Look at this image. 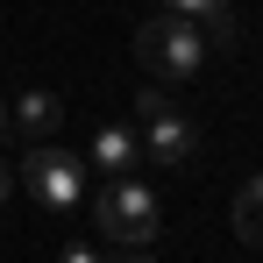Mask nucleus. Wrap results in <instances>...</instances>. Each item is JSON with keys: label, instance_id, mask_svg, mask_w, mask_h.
Returning a JSON list of instances; mask_svg holds the SVG:
<instances>
[{"label": "nucleus", "instance_id": "nucleus-1", "mask_svg": "<svg viewBox=\"0 0 263 263\" xmlns=\"http://www.w3.org/2000/svg\"><path fill=\"white\" fill-rule=\"evenodd\" d=\"M135 64H142L149 79H164V86H185V79L206 64V29H199L192 14L164 7V14H149V22L135 29Z\"/></svg>", "mask_w": 263, "mask_h": 263}, {"label": "nucleus", "instance_id": "nucleus-2", "mask_svg": "<svg viewBox=\"0 0 263 263\" xmlns=\"http://www.w3.org/2000/svg\"><path fill=\"white\" fill-rule=\"evenodd\" d=\"M135 121H142V157H157V164H171V171H185L192 157H199V121L178 107V92L164 86H142L135 92Z\"/></svg>", "mask_w": 263, "mask_h": 263}, {"label": "nucleus", "instance_id": "nucleus-3", "mask_svg": "<svg viewBox=\"0 0 263 263\" xmlns=\"http://www.w3.org/2000/svg\"><path fill=\"white\" fill-rule=\"evenodd\" d=\"M92 228H100L114 249H149V242H157V228H164V206H157V192H149V185H135V178L121 171L100 199H92Z\"/></svg>", "mask_w": 263, "mask_h": 263}, {"label": "nucleus", "instance_id": "nucleus-4", "mask_svg": "<svg viewBox=\"0 0 263 263\" xmlns=\"http://www.w3.org/2000/svg\"><path fill=\"white\" fill-rule=\"evenodd\" d=\"M14 185H29L43 214H79V199H86V157L50 149V142H29V157H22Z\"/></svg>", "mask_w": 263, "mask_h": 263}, {"label": "nucleus", "instance_id": "nucleus-5", "mask_svg": "<svg viewBox=\"0 0 263 263\" xmlns=\"http://www.w3.org/2000/svg\"><path fill=\"white\" fill-rule=\"evenodd\" d=\"M57 121H64V100H57V92H22V100L7 107V128L22 135V142H43Z\"/></svg>", "mask_w": 263, "mask_h": 263}, {"label": "nucleus", "instance_id": "nucleus-6", "mask_svg": "<svg viewBox=\"0 0 263 263\" xmlns=\"http://www.w3.org/2000/svg\"><path fill=\"white\" fill-rule=\"evenodd\" d=\"M92 164H100L107 178L135 171V164H142V135H135V128H121V121H107V128L92 135Z\"/></svg>", "mask_w": 263, "mask_h": 263}, {"label": "nucleus", "instance_id": "nucleus-7", "mask_svg": "<svg viewBox=\"0 0 263 263\" xmlns=\"http://www.w3.org/2000/svg\"><path fill=\"white\" fill-rule=\"evenodd\" d=\"M235 235H242L249 249H263V178H249V185L235 192Z\"/></svg>", "mask_w": 263, "mask_h": 263}, {"label": "nucleus", "instance_id": "nucleus-8", "mask_svg": "<svg viewBox=\"0 0 263 263\" xmlns=\"http://www.w3.org/2000/svg\"><path fill=\"white\" fill-rule=\"evenodd\" d=\"M164 7L192 14V22H206V29H214V43H228V36H235V14H228V0H164Z\"/></svg>", "mask_w": 263, "mask_h": 263}, {"label": "nucleus", "instance_id": "nucleus-9", "mask_svg": "<svg viewBox=\"0 0 263 263\" xmlns=\"http://www.w3.org/2000/svg\"><path fill=\"white\" fill-rule=\"evenodd\" d=\"M7 199H14V164L0 157V206H7Z\"/></svg>", "mask_w": 263, "mask_h": 263}, {"label": "nucleus", "instance_id": "nucleus-10", "mask_svg": "<svg viewBox=\"0 0 263 263\" xmlns=\"http://www.w3.org/2000/svg\"><path fill=\"white\" fill-rule=\"evenodd\" d=\"M0 135H7V100H0Z\"/></svg>", "mask_w": 263, "mask_h": 263}]
</instances>
